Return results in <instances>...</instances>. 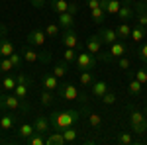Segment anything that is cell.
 Listing matches in <instances>:
<instances>
[{
	"label": "cell",
	"instance_id": "6da1fadb",
	"mask_svg": "<svg viewBox=\"0 0 147 145\" xmlns=\"http://www.w3.org/2000/svg\"><path fill=\"white\" fill-rule=\"evenodd\" d=\"M80 120V112L79 110H67V112H53L49 122H51V127L53 129H65V127H71Z\"/></svg>",
	"mask_w": 147,
	"mask_h": 145
},
{
	"label": "cell",
	"instance_id": "7a4b0ae2",
	"mask_svg": "<svg viewBox=\"0 0 147 145\" xmlns=\"http://www.w3.org/2000/svg\"><path fill=\"white\" fill-rule=\"evenodd\" d=\"M20 53H22V59L26 63H30V65H34L37 61H41V63H49L51 61V55H49V51H37V47H22L20 49Z\"/></svg>",
	"mask_w": 147,
	"mask_h": 145
},
{
	"label": "cell",
	"instance_id": "3957f363",
	"mask_svg": "<svg viewBox=\"0 0 147 145\" xmlns=\"http://www.w3.org/2000/svg\"><path fill=\"white\" fill-rule=\"evenodd\" d=\"M96 65H98V57L92 55L90 51H80V53H77L75 67L79 69V71H92Z\"/></svg>",
	"mask_w": 147,
	"mask_h": 145
},
{
	"label": "cell",
	"instance_id": "277c9868",
	"mask_svg": "<svg viewBox=\"0 0 147 145\" xmlns=\"http://www.w3.org/2000/svg\"><path fill=\"white\" fill-rule=\"evenodd\" d=\"M129 122H131V129L137 135H143L147 132V120L143 118V114L139 110H136V108H131V112H129Z\"/></svg>",
	"mask_w": 147,
	"mask_h": 145
},
{
	"label": "cell",
	"instance_id": "5b68a950",
	"mask_svg": "<svg viewBox=\"0 0 147 145\" xmlns=\"http://www.w3.org/2000/svg\"><path fill=\"white\" fill-rule=\"evenodd\" d=\"M57 94H59V98H63V100H79L80 98L79 88H77L75 84H71V82H61L59 88H57Z\"/></svg>",
	"mask_w": 147,
	"mask_h": 145
},
{
	"label": "cell",
	"instance_id": "8992f818",
	"mask_svg": "<svg viewBox=\"0 0 147 145\" xmlns=\"http://www.w3.org/2000/svg\"><path fill=\"white\" fill-rule=\"evenodd\" d=\"M120 22H131L134 16H136V6H134V0H122V6L120 12L116 14Z\"/></svg>",
	"mask_w": 147,
	"mask_h": 145
},
{
	"label": "cell",
	"instance_id": "52a82bcc",
	"mask_svg": "<svg viewBox=\"0 0 147 145\" xmlns=\"http://www.w3.org/2000/svg\"><path fill=\"white\" fill-rule=\"evenodd\" d=\"M18 84H16V88L12 90L20 100H26L28 98V94H30V86H32V80L26 77V75H18Z\"/></svg>",
	"mask_w": 147,
	"mask_h": 145
},
{
	"label": "cell",
	"instance_id": "ba28073f",
	"mask_svg": "<svg viewBox=\"0 0 147 145\" xmlns=\"http://www.w3.org/2000/svg\"><path fill=\"white\" fill-rule=\"evenodd\" d=\"M22 102H20V98H18L14 92H12V94H0V108H2V110L16 112L20 106H22Z\"/></svg>",
	"mask_w": 147,
	"mask_h": 145
},
{
	"label": "cell",
	"instance_id": "9c48e42d",
	"mask_svg": "<svg viewBox=\"0 0 147 145\" xmlns=\"http://www.w3.org/2000/svg\"><path fill=\"white\" fill-rule=\"evenodd\" d=\"M26 41H28V45H32V47H43L47 41V34L45 30H32L30 34H28V37H26Z\"/></svg>",
	"mask_w": 147,
	"mask_h": 145
},
{
	"label": "cell",
	"instance_id": "30bf717a",
	"mask_svg": "<svg viewBox=\"0 0 147 145\" xmlns=\"http://www.w3.org/2000/svg\"><path fill=\"white\" fill-rule=\"evenodd\" d=\"M39 82H41V86H43L45 90H51V92H57L59 84H61V82H59V78H57L53 73H43Z\"/></svg>",
	"mask_w": 147,
	"mask_h": 145
},
{
	"label": "cell",
	"instance_id": "8fae6325",
	"mask_svg": "<svg viewBox=\"0 0 147 145\" xmlns=\"http://www.w3.org/2000/svg\"><path fill=\"white\" fill-rule=\"evenodd\" d=\"M61 43L65 45V47L79 49V37H77V34H75V30H73V28H69V30L63 32V35H61Z\"/></svg>",
	"mask_w": 147,
	"mask_h": 145
},
{
	"label": "cell",
	"instance_id": "7c38bea8",
	"mask_svg": "<svg viewBox=\"0 0 147 145\" xmlns=\"http://www.w3.org/2000/svg\"><path fill=\"white\" fill-rule=\"evenodd\" d=\"M102 39H100V35L98 34H94V35H90L88 39H86V51H90L92 55H100L102 53Z\"/></svg>",
	"mask_w": 147,
	"mask_h": 145
},
{
	"label": "cell",
	"instance_id": "4fadbf2b",
	"mask_svg": "<svg viewBox=\"0 0 147 145\" xmlns=\"http://www.w3.org/2000/svg\"><path fill=\"white\" fill-rule=\"evenodd\" d=\"M16 123H18V116H16V114H2V116H0V129H2V132L14 129Z\"/></svg>",
	"mask_w": 147,
	"mask_h": 145
},
{
	"label": "cell",
	"instance_id": "5bb4252c",
	"mask_svg": "<svg viewBox=\"0 0 147 145\" xmlns=\"http://www.w3.org/2000/svg\"><path fill=\"white\" fill-rule=\"evenodd\" d=\"M34 127L37 134H49L51 132V122L47 116H37L34 120Z\"/></svg>",
	"mask_w": 147,
	"mask_h": 145
},
{
	"label": "cell",
	"instance_id": "9a60e30c",
	"mask_svg": "<svg viewBox=\"0 0 147 145\" xmlns=\"http://www.w3.org/2000/svg\"><path fill=\"white\" fill-rule=\"evenodd\" d=\"M108 90H110V84H108L106 80H94V82H92V86H90L92 96H96V98H102Z\"/></svg>",
	"mask_w": 147,
	"mask_h": 145
},
{
	"label": "cell",
	"instance_id": "2e32d148",
	"mask_svg": "<svg viewBox=\"0 0 147 145\" xmlns=\"http://www.w3.org/2000/svg\"><path fill=\"white\" fill-rule=\"evenodd\" d=\"M108 53H110L114 59H118V57H124L125 53H127V45H125V41L118 39V41H114V43L110 45V51H108Z\"/></svg>",
	"mask_w": 147,
	"mask_h": 145
},
{
	"label": "cell",
	"instance_id": "e0dca14e",
	"mask_svg": "<svg viewBox=\"0 0 147 145\" xmlns=\"http://www.w3.org/2000/svg\"><path fill=\"white\" fill-rule=\"evenodd\" d=\"M98 35H100L102 43H106V45H112L114 41H118V35H116V30H112V28H100V32H98Z\"/></svg>",
	"mask_w": 147,
	"mask_h": 145
},
{
	"label": "cell",
	"instance_id": "ac0fdd59",
	"mask_svg": "<svg viewBox=\"0 0 147 145\" xmlns=\"http://www.w3.org/2000/svg\"><path fill=\"white\" fill-rule=\"evenodd\" d=\"M120 6H122V0H100V8L106 10V14H118L120 12Z\"/></svg>",
	"mask_w": 147,
	"mask_h": 145
},
{
	"label": "cell",
	"instance_id": "d6986e66",
	"mask_svg": "<svg viewBox=\"0 0 147 145\" xmlns=\"http://www.w3.org/2000/svg\"><path fill=\"white\" fill-rule=\"evenodd\" d=\"M116 35H118V39H122V41L129 39V37H131V26L127 22H120L116 26Z\"/></svg>",
	"mask_w": 147,
	"mask_h": 145
},
{
	"label": "cell",
	"instance_id": "ffe728a7",
	"mask_svg": "<svg viewBox=\"0 0 147 145\" xmlns=\"http://www.w3.org/2000/svg\"><path fill=\"white\" fill-rule=\"evenodd\" d=\"M147 35V28H143V26H139V24H136V26H131V41H136V43H141L143 39H145Z\"/></svg>",
	"mask_w": 147,
	"mask_h": 145
},
{
	"label": "cell",
	"instance_id": "44dd1931",
	"mask_svg": "<svg viewBox=\"0 0 147 145\" xmlns=\"http://www.w3.org/2000/svg\"><path fill=\"white\" fill-rule=\"evenodd\" d=\"M34 134H35L34 123H22V125L18 127V137H20L22 141H28V139H30Z\"/></svg>",
	"mask_w": 147,
	"mask_h": 145
},
{
	"label": "cell",
	"instance_id": "7402d4cb",
	"mask_svg": "<svg viewBox=\"0 0 147 145\" xmlns=\"http://www.w3.org/2000/svg\"><path fill=\"white\" fill-rule=\"evenodd\" d=\"M16 51V47L12 41H8L6 37H0V57H10Z\"/></svg>",
	"mask_w": 147,
	"mask_h": 145
},
{
	"label": "cell",
	"instance_id": "603a6c76",
	"mask_svg": "<svg viewBox=\"0 0 147 145\" xmlns=\"http://www.w3.org/2000/svg\"><path fill=\"white\" fill-rule=\"evenodd\" d=\"M57 20H59V26H61L63 30H69V28H73V24H75V18H73V14H69V12L57 14Z\"/></svg>",
	"mask_w": 147,
	"mask_h": 145
},
{
	"label": "cell",
	"instance_id": "cb8c5ba5",
	"mask_svg": "<svg viewBox=\"0 0 147 145\" xmlns=\"http://www.w3.org/2000/svg\"><path fill=\"white\" fill-rule=\"evenodd\" d=\"M57 78H65L69 75V63L67 61H61V63H55L53 65V71H51Z\"/></svg>",
	"mask_w": 147,
	"mask_h": 145
},
{
	"label": "cell",
	"instance_id": "d4e9b609",
	"mask_svg": "<svg viewBox=\"0 0 147 145\" xmlns=\"http://www.w3.org/2000/svg\"><path fill=\"white\" fill-rule=\"evenodd\" d=\"M67 141H65V137H63V132H51L49 134V137L45 139V145H65Z\"/></svg>",
	"mask_w": 147,
	"mask_h": 145
},
{
	"label": "cell",
	"instance_id": "484cf974",
	"mask_svg": "<svg viewBox=\"0 0 147 145\" xmlns=\"http://www.w3.org/2000/svg\"><path fill=\"white\" fill-rule=\"evenodd\" d=\"M61 132H63V137H65V141H67V143H75V141H77V137H79V129H77L75 125L65 127V129H61Z\"/></svg>",
	"mask_w": 147,
	"mask_h": 145
},
{
	"label": "cell",
	"instance_id": "4316f807",
	"mask_svg": "<svg viewBox=\"0 0 147 145\" xmlns=\"http://www.w3.org/2000/svg\"><path fill=\"white\" fill-rule=\"evenodd\" d=\"M90 18L94 20V24H98V26H100V24H104V22H106V10L98 6V8L90 10Z\"/></svg>",
	"mask_w": 147,
	"mask_h": 145
},
{
	"label": "cell",
	"instance_id": "83f0119b",
	"mask_svg": "<svg viewBox=\"0 0 147 145\" xmlns=\"http://www.w3.org/2000/svg\"><path fill=\"white\" fill-rule=\"evenodd\" d=\"M141 88H143V84L137 80L136 77L129 78V84H127V92L131 94V96H137V94H141Z\"/></svg>",
	"mask_w": 147,
	"mask_h": 145
},
{
	"label": "cell",
	"instance_id": "f1b7e54d",
	"mask_svg": "<svg viewBox=\"0 0 147 145\" xmlns=\"http://www.w3.org/2000/svg\"><path fill=\"white\" fill-rule=\"evenodd\" d=\"M51 10L55 12V14L69 12V2L67 0H51Z\"/></svg>",
	"mask_w": 147,
	"mask_h": 145
},
{
	"label": "cell",
	"instance_id": "f546056e",
	"mask_svg": "<svg viewBox=\"0 0 147 145\" xmlns=\"http://www.w3.org/2000/svg\"><path fill=\"white\" fill-rule=\"evenodd\" d=\"M39 100H41V104L43 106H53V102H55V94L51 92V90H41L39 92Z\"/></svg>",
	"mask_w": 147,
	"mask_h": 145
},
{
	"label": "cell",
	"instance_id": "4dcf8cb0",
	"mask_svg": "<svg viewBox=\"0 0 147 145\" xmlns=\"http://www.w3.org/2000/svg\"><path fill=\"white\" fill-rule=\"evenodd\" d=\"M0 84L6 88V92H12V90L16 88V84H18V78L14 77V75H6V77H4V80H2Z\"/></svg>",
	"mask_w": 147,
	"mask_h": 145
},
{
	"label": "cell",
	"instance_id": "1f68e13d",
	"mask_svg": "<svg viewBox=\"0 0 147 145\" xmlns=\"http://www.w3.org/2000/svg\"><path fill=\"white\" fill-rule=\"evenodd\" d=\"M79 80H80V84H84V86H92V82H94L96 78H94V75H92L90 71H80Z\"/></svg>",
	"mask_w": 147,
	"mask_h": 145
},
{
	"label": "cell",
	"instance_id": "d6a6232c",
	"mask_svg": "<svg viewBox=\"0 0 147 145\" xmlns=\"http://www.w3.org/2000/svg\"><path fill=\"white\" fill-rule=\"evenodd\" d=\"M131 141H134V137L127 132H120L118 137H116V143H120V145H131Z\"/></svg>",
	"mask_w": 147,
	"mask_h": 145
},
{
	"label": "cell",
	"instance_id": "836d02e7",
	"mask_svg": "<svg viewBox=\"0 0 147 145\" xmlns=\"http://www.w3.org/2000/svg\"><path fill=\"white\" fill-rule=\"evenodd\" d=\"M131 77H136L141 84H147V71H145V69H136L134 73H129V78H131Z\"/></svg>",
	"mask_w": 147,
	"mask_h": 145
},
{
	"label": "cell",
	"instance_id": "e575fe53",
	"mask_svg": "<svg viewBox=\"0 0 147 145\" xmlns=\"http://www.w3.org/2000/svg\"><path fill=\"white\" fill-rule=\"evenodd\" d=\"M14 71V63L10 61V57H2L0 59V73H10Z\"/></svg>",
	"mask_w": 147,
	"mask_h": 145
},
{
	"label": "cell",
	"instance_id": "d590c367",
	"mask_svg": "<svg viewBox=\"0 0 147 145\" xmlns=\"http://www.w3.org/2000/svg\"><path fill=\"white\" fill-rule=\"evenodd\" d=\"M75 59H77V49L67 47V49L63 51V61H67L69 65H71V63H75Z\"/></svg>",
	"mask_w": 147,
	"mask_h": 145
},
{
	"label": "cell",
	"instance_id": "8d00e7d4",
	"mask_svg": "<svg viewBox=\"0 0 147 145\" xmlns=\"http://www.w3.org/2000/svg\"><path fill=\"white\" fill-rule=\"evenodd\" d=\"M59 32H61V26H59V24H47V26H45L47 37H57Z\"/></svg>",
	"mask_w": 147,
	"mask_h": 145
},
{
	"label": "cell",
	"instance_id": "74e56055",
	"mask_svg": "<svg viewBox=\"0 0 147 145\" xmlns=\"http://www.w3.org/2000/svg\"><path fill=\"white\" fill-rule=\"evenodd\" d=\"M88 123H90L92 127H100V123H102L100 114H96V112H90V114H88Z\"/></svg>",
	"mask_w": 147,
	"mask_h": 145
},
{
	"label": "cell",
	"instance_id": "f35d334b",
	"mask_svg": "<svg viewBox=\"0 0 147 145\" xmlns=\"http://www.w3.org/2000/svg\"><path fill=\"white\" fill-rule=\"evenodd\" d=\"M131 67V59L129 57H118V69H122V71H127V69Z\"/></svg>",
	"mask_w": 147,
	"mask_h": 145
},
{
	"label": "cell",
	"instance_id": "ab89813d",
	"mask_svg": "<svg viewBox=\"0 0 147 145\" xmlns=\"http://www.w3.org/2000/svg\"><path fill=\"white\" fill-rule=\"evenodd\" d=\"M102 100V104H106V106H110V104H114L116 102V92H112V90H108L104 96L100 98Z\"/></svg>",
	"mask_w": 147,
	"mask_h": 145
},
{
	"label": "cell",
	"instance_id": "60d3db41",
	"mask_svg": "<svg viewBox=\"0 0 147 145\" xmlns=\"http://www.w3.org/2000/svg\"><path fill=\"white\" fill-rule=\"evenodd\" d=\"M28 143H30V145H45V139L41 137V134H37V132H35V134L28 139Z\"/></svg>",
	"mask_w": 147,
	"mask_h": 145
},
{
	"label": "cell",
	"instance_id": "b9f144b4",
	"mask_svg": "<svg viewBox=\"0 0 147 145\" xmlns=\"http://www.w3.org/2000/svg\"><path fill=\"white\" fill-rule=\"evenodd\" d=\"M136 53H137V57H139V59H141V61L147 65V43H141L139 47H137Z\"/></svg>",
	"mask_w": 147,
	"mask_h": 145
},
{
	"label": "cell",
	"instance_id": "7bdbcfd3",
	"mask_svg": "<svg viewBox=\"0 0 147 145\" xmlns=\"http://www.w3.org/2000/svg\"><path fill=\"white\" fill-rule=\"evenodd\" d=\"M10 61L14 63V69H20L22 67V53H16V51H14L10 55Z\"/></svg>",
	"mask_w": 147,
	"mask_h": 145
},
{
	"label": "cell",
	"instance_id": "ee69618b",
	"mask_svg": "<svg viewBox=\"0 0 147 145\" xmlns=\"http://www.w3.org/2000/svg\"><path fill=\"white\" fill-rule=\"evenodd\" d=\"M30 2H32V6H34V8H39V10H41V8H45V4H47V0H30Z\"/></svg>",
	"mask_w": 147,
	"mask_h": 145
},
{
	"label": "cell",
	"instance_id": "f6af8a7d",
	"mask_svg": "<svg viewBox=\"0 0 147 145\" xmlns=\"http://www.w3.org/2000/svg\"><path fill=\"white\" fill-rule=\"evenodd\" d=\"M77 12H79V4H77V2H69V14L75 16Z\"/></svg>",
	"mask_w": 147,
	"mask_h": 145
},
{
	"label": "cell",
	"instance_id": "bcb514c9",
	"mask_svg": "<svg viewBox=\"0 0 147 145\" xmlns=\"http://www.w3.org/2000/svg\"><path fill=\"white\" fill-rule=\"evenodd\" d=\"M86 6H88V10H94L100 6V0H86Z\"/></svg>",
	"mask_w": 147,
	"mask_h": 145
},
{
	"label": "cell",
	"instance_id": "7dc6e473",
	"mask_svg": "<svg viewBox=\"0 0 147 145\" xmlns=\"http://www.w3.org/2000/svg\"><path fill=\"white\" fill-rule=\"evenodd\" d=\"M6 35H8V26L0 24V37H6Z\"/></svg>",
	"mask_w": 147,
	"mask_h": 145
},
{
	"label": "cell",
	"instance_id": "c3c4849f",
	"mask_svg": "<svg viewBox=\"0 0 147 145\" xmlns=\"http://www.w3.org/2000/svg\"><path fill=\"white\" fill-rule=\"evenodd\" d=\"M143 6H145V10H147V0H143Z\"/></svg>",
	"mask_w": 147,
	"mask_h": 145
},
{
	"label": "cell",
	"instance_id": "681fc988",
	"mask_svg": "<svg viewBox=\"0 0 147 145\" xmlns=\"http://www.w3.org/2000/svg\"><path fill=\"white\" fill-rule=\"evenodd\" d=\"M0 110H2V108H0Z\"/></svg>",
	"mask_w": 147,
	"mask_h": 145
},
{
	"label": "cell",
	"instance_id": "f907efd6",
	"mask_svg": "<svg viewBox=\"0 0 147 145\" xmlns=\"http://www.w3.org/2000/svg\"><path fill=\"white\" fill-rule=\"evenodd\" d=\"M49 2H51V0H49Z\"/></svg>",
	"mask_w": 147,
	"mask_h": 145
}]
</instances>
